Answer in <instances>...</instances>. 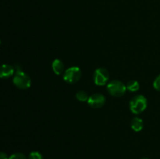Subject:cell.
<instances>
[{
    "mask_svg": "<svg viewBox=\"0 0 160 159\" xmlns=\"http://www.w3.org/2000/svg\"><path fill=\"white\" fill-rule=\"evenodd\" d=\"M14 85L18 88L25 90L31 87V80L30 76L27 73L23 72L22 70L20 71L16 72V74L14 76L13 80H12Z\"/></svg>",
    "mask_w": 160,
    "mask_h": 159,
    "instance_id": "3957f363",
    "label": "cell"
},
{
    "mask_svg": "<svg viewBox=\"0 0 160 159\" xmlns=\"http://www.w3.org/2000/svg\"><path fill=\"white\" fill-rule=\"evenodd\" d=\"M28 159H43V156L38 151H33L30 153Z\"/></svg>",
    "mask_w": 160,
    "mask_h": 159,
    "instance_id": "7c38bea8",
    "label": "cell"
},
{
    "mask_svg": "<svg viewBox=\"0 0 160 159\" xmlns=\"http://www.w3.org/2000/svg\"><path fill=\"white\" fill-rule=\"evenodd\" d=\"M0 43H1V41H0Z\"/></svg>",
    "mask_w": 160,
    "mask_h": 159,
    "instance_id": "e0dca14e",
    "label": "cell"
},
{
    "mask_svg": "<svg viewBox=\"0 0 160 159\" xmlns=\"http://www.w3.org/2000/svg\"><path fill=\"white\" fill-rule=\"evenodd\" d=\"M14 74V68L8 64H3L0 65V78L6 79Z\"/></svg>",
    "mask_w": 160,
    "mask_h": 159,
    "instance_id": "52a82bcc",
    "label": "cell"
},
{
    "mask_svg": "<svg viewBox=\"0 0 160 159\" xmlns=\"http://www.w3.org/2000/svg\"><path fill=\"white\" fill-rule=\"evenodd\" d=\"M127 87L123 82L118 80L110 81L107 85V90L109 94L116 98H120L126 93Z\"/></svg>",
    "mask_w": 160,
    "mask_h": 159,
    "instance_id": "7a4b0ae2",
    "label": "cell"
},
{
    "mask_svg": "<svg viewBox=\"0 0 160 159\" xmlns=\"http://www.w3.org/2000/svg\"><path fill=\"white\" fill-rule=\"evenodd\" d=\"M94 81L98 86H104L109 79V73L105 68L97 69L94 73Z\"/></svg>",
    "mask_w": 160,
    "mask_h": 159,
    "instance_id": "5b68a950",
    "label": "cell"
},
{
    "mask_svg": "<svg viewBox=\"0 0 160 159\" xmlns=\"http://www.w3.org/2000/svg\"><path fill=\"white\" fill-rule=\"evenodd\" d=\"M153 87L158 91H160V74L155 79L153 82Z\"/></svg>",
    "mask_w": 160,
    "mask_h": 159,
    "instance_id": "5bb4252c",
    "label": "cell"
},
{
    "mask_svg": "<svg viewBox=\"0 0 160 159\" xmlns=\"http://www.w3.org/2000/svg\"><path fill=\"white\" fill-rule=\"evenodd\" d=\"M142 159H150V158H148V157H143V158H142Z\"/></svg>",
    "mask_w": 160,
    "mask_h": 159,
    "instance_id": "2e32d148",
    "label": "cell"
},
{
    "mask_svg": "<svg viewBox=\"0 0 160 159\" xmlns=\"http://www.w3.org/2000/svg\"><path fill=\"white\" fill-rule=\"evenodd\" d=\"M52 70L56 75H60L63 73L64 70V64L60 59H55L53 61L52 64Z\"/></svg>",
    "mask_w": 160,
    "mask_h": 159,
    "instance_id": "ba28073f",
    "label": "cell"
},
{
    "mask_svg": "<svg viewBox=\"0 0 160 159\" xmlns=\"http://www.w3.org/2000/svg\"><path fill=\"white\" fill-rule=\"evenodd\" d=\"M76 98L78 101L84 102V101H88L89 97L85 91H84V90H80V91H78L76 94Z\"/></svg>",
    "mask_w": 160,
    "mask_h": 159,
    "instance_id": "8fae6325",
    "label": "cell"
},
{
    "mask_svg": "<svg viewBox=\"0 0 160 159\" xmlns=\"http://www.w3.org/2000/svg\"><path fill=\"white\" fill-rule=\"evenodd\" d=\"M131 126L134 131H135V132H140L143 129V120L142 118H138V117H135V118H132V120H131Z\"/></svg>",
    "mask_w": 160,
    "mask_h": 159,
    "instance_id": "9c48e42d",
    "label": "cell"
},
{
    "mask_svg": "<svg viewBox=\"0 0 160 159\" xmlns=\"http://www.w3.org/2000/svg\"><path fill=\"white\" fill-rule=\"evenodd\" d=\"M9 159H28L26 156L22 153H15L12 154L10 157H9Z\"/></svg>",
    "mask_w": 160,
    "mask_h": 159,
    "instance_id": "4fadbf2b",
    "label": "cell"
},
{
    "mask_svg": "<svg viewBox=\"0 0 160 159\" xmlns=\"http://www.w3.org/2000/svg\"><path fill=\"white\" fill-rule=\"evenodd\" d=\"M147 108V99L145 96L138 94L134 96L130 101V109L132 113L138 115Z\"/></svg>",
    "mask_w": 160,
    "mask_h": 159,
    "instance_id": "6da1fadb",
    "label": "cell"
},
{
    "mask_svg": "<svg viewBox=\"0 0 160 159\" xmlns=\"http://www.w3.org/2000/svg\"><path fill=\"white\" fill-rule=\"evenodd\" d=\"M0 159H9V157H8L7 154L5 152H0Z\"/></svg>",
    "mask_w": 160,
    "mask_h": 159,
    "instance_id": "9a60e30c",
    "label": "cell"
},
{
    "mask_svg": "<svg viewBox=\"0 0 160 159\" xmlns=\"http://www.w3.org/2000/svg\"><path fill=\"white\" fill-rule=\"evenodd\" d=\"M127 89L131 92L138 91L140 88V84L137 80H131L126 85Z\"/></svg>",
    "mask_w": 160,
    "mask_h": 159,
    "instance_id": "30bf717a",
    "label": "cell"
},
{
    "mask_svg": "<svg viewBox=\"0 0 160 159\" xmlns=\"http://www.w3.org/2000/svg\"><path fill=\"white\" fill-rule=\"evenodd\" d=\"M81 77V70L78 66H72L67 69L63 73V80L68 84H75Z\"/></svg>",
    "mask_w": 160,
    "mask_h": 159,
    "instance_id": "277c9868",
    "label": "cell"
},
{
    "mask_svg": "<svg viewBox=\"0 0 160 159\" xmlns=\"http://www.w3.org/2000/svg\"><path fill=\"white\" fill-rule=\"evenodd\" d=\"M106 103V98L102 94H94L91 95L88 100V104L90 107L93 108H102Z\"/></svg>",
    "mask_w": 160,
    "mask_h": 159,
    "instance_id": "8992f818",
    "label": "cell"
}]
</instances>
